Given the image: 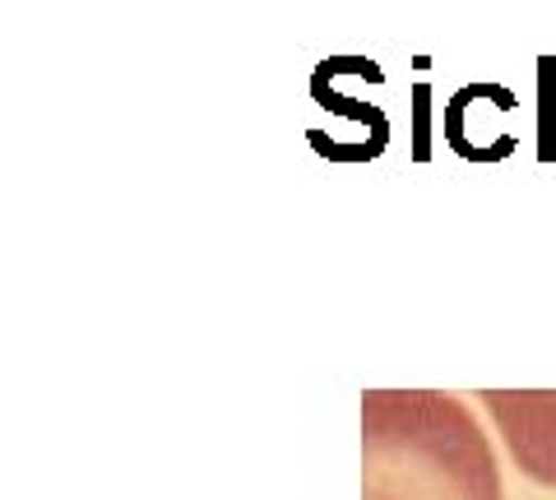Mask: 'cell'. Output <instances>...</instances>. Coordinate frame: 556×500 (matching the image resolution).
Instances as JSON below:
<instances>
[{
	"instance_id": "6da1fadb",
	"label": "cell",
	"mask_w": 556,
	"mask_h": 500,
	"mask_svg": "<svg viewBox=\"0 0 556 500\" xmlns=\"http://www.w3.org/2000/svg\"><path fill=\"white\" fill-rule=\"evenodd\" d=\"M362 500H501L478 418L455 394H362Z\"/></svg>"
},
{
	"instance_id": "7a4b0ae2",
	"label": "cell",
	"mask_w": 556,
	"mask_h": 500,
	"mask_svg": "<svg viewBox=\"0 0 556 500\" xmlns=\"http://www.w3.org/2000/svg\"><path fill=\"white\" fill-rule=\"evenodd\" d=\"M478 399L492 412L519 473L556 491V389H482Z\"/></svg>"
}]
</instances>
